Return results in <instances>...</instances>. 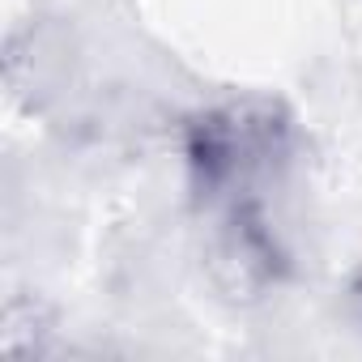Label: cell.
I'll return each mask as SVG.
<instances>
[{"label": "cell", "mask_w": 362, "mask_h": 362, "mask_svg": "<svg viewBox=\"0 0 362 362\" xmlns=\"http://www.w3.org/2000/svg\"><path fill=\"white\" fill-rule=\"evenodd\" d=\"M349 311H354V320L362 324V273H358L354 286H349Z\"/></svg>", "instance_id": "obj_3"}, {"label": "cell", "mask_w": 362, "mask_h": 362, "mask_svg": "<svg viewBox=\"0 0 362 362\" xmlns=\"http://www.w3.org/2000/svg\"><path fill=\"white\" fill-rule=\"evenodd\" d=\"M298 124L281 98L235 94L209 103L184 124V170L192 201L214 214L239 201H264L294 166Z\"/></svg>", "instance_id": "obj_1"}, {"label": "cell", "mask_w": 362, "mask_h": 362, "mask_svg": "<svg viewBox=\"0 0 362 362\" xmlns=\"http://www.w3.org/2000/svg\"><path fill=\"white\" fill-rule=\"evenodd\" d=\"M214 230L205 247V264L214 286L230 303H260L269 298L290 269V247L269 218L264 201H239L214 209Z\"/></svg>", "instance_id": "obj_2"}]
</instances>
